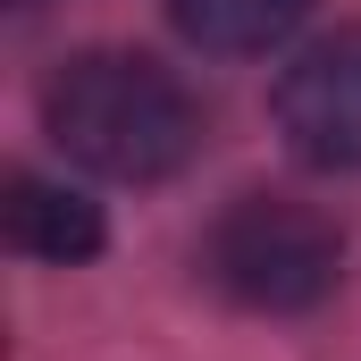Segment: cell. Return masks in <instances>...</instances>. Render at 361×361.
Instances as JSON below:
<instances>
[{
	"label": "cell",
	"instance_id": "6",
	"mask_svg": "<svg viewBox=\"0 0 361 361\" xmlns=\"http://www.w3.org/2000/svg\"><path fill=\"white\" fill-rule=\"evenodd\" d=\"M17 8H34V0H17Z\"/></svg>",
	"mask_w": 361,
	"mask_h": 361
},
{
	"label": "cell",
	"instance_id": "4",
	"mask_svg": "<svg viewBox=\"0 0 361 361\" xmlns=\"http://www.w3.org/2000/svg\"><path fill=\"white\" fill-rule=\"evenodd\" d=\"M0 235L8 252L25 261H51V269H76L101 252V202H85L68 177H42V169H17L8 177V202H0Z\"/></svg>",
	"mask_w": 361,
	"mask_h": 361
},
{
	"label": "cell",
	"instance_id": "5",
	"mask_svg": "<svg viewBox=\"0 0 361 361\" xmlns=\"http://www.w3.org/2000/svg\"><path fill=\"white\" fill-rule=\"evenodd\" d=\"M169 17L185 42H202L219 59H252V51H277L311 17V0H169Z\"/></svg>",
	"mask_w": 361,
	"mask_h": 361
},
{
	"label": "cell",
	"instance_id": "1",
	"mask_svg": "<svg viewBox=\"0 0 361 361\" xmlns=\"http://www.w3.org/2000/svg\"><path fill=\"white\" fill-rule=\"evenodd\" d=\"M42 126L51 143L109 185H169L202 160V101L177 68L152 51H76L42 85Z\"/></svg>",
	"mask_w": 361,
	"mask_h": 361
},
{
	"label": "cell",
	"instance_id": "2",
	"mask_svg": "<svg viewBox=\"0 0 361 361\" xmlns=\"http://www.w3.org/2000/svg\"><path fill=\"white\" fill-rule=\"evenodd\" d=\"M202 277L261 319H302L345 286V235L319 202L302 193H244L210 219L202 235Z\"/></svg>",
	"mask_w": 361,
	"mask_h": 361
},
{
	"label": "cell",
	"instance_id": "3",
	"mask_svg": "<svg viewBox=\"0 0 361 361\" xmlns=\"http://www.w3.org/2000/svg\"><path fill=\"white\" fill-rule=\"evenodd\" d=\"M277 135L294 143V160L328 177H361V25L311 42L277 76Z\"/></svg>",
	"mask_w": 361,
	"mask_h": 361
}]
</instances>
